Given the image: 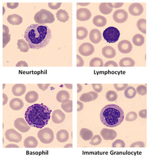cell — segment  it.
<instances>
[{"instance_id": "obj_55", "label": "cell", "mask_w": 151, "mask_h": 158, "mask_svg": "<svg viewBox=\"0 0 151 158\" xmlns=\"http://www.w3.org/2000/svg\"><path fill=\"white\" fill-rule=\"evenodd\" d=\"M8 97L6 94H3V105L5 106V104H7L8 102Z\"/></svg>"}, {"instance_id": "obj_21", "label": "cell", "mask_w": 151, "mask_h": 158, "mask_svg": "<svg viewBox=\"0 0 151 158\" xmlns=\"http://www.w3.org/2000/svg\"><path fill=\"white\" fill-rule=\"evenodd\" d=\"M7 21L10 24L19 25L23 22V18L19 15L13 14L8 16Z\"/></svg>"}, {"instance_id": "obj_53", "label": "cell", "mask_w": 151, "mask_h": 158, "mask_svg": "<svg viewBox=\"0 0 151 158\" xmlns=\"http://www.w3.org/2000/svg\"><path fill=\"white\" fill-rule=\"evenodd\" d=\"M16 67H28V64L27 62L23 60H21L17 63V64H16Z\"/></svg>"}, {"instance_id": "obj_25", "label": "cell", "mask_w": 151, "mask_h": 158, "mask_svg": "<svg viewBox=\"0 0 151 158\" xmlns=\"http://www.w3.org/2000/svg\"><path fill=\"white\" fill-rule=\"evenodd\" d=\"M56 99L58 102L63 103L67 101V100H69V94L68 92L65 90L60 91L57 93Z\"/></svg>"}, {"instance_id": "obj_2", "label": "cell", "mask_w": 151, "mask_h": 158, "mask_svg": "<svg viewBox=\"0 0 151 158\" xmlns=\"http://www.w3.org/2000/svg\"><path fill=\"white\" fill-rule=\"evenodd\" d=\"M51 112L52 110L44 104H35L25 111V120L30 126L42 128L50 120Z\"/></svg>"}, {"instance_id": "obj_41", "label": "cell", "mask_w": 151, "mask_h": 158, "mask_svg": "<svg viewBox=\"0 0 151 158\" xmlns=\"http://www.w3.org/2000/svg\"><path fill=\"white\" fill-rule=\"evenodd\" d=\"M137 93L141 96H145L147 94V87L145 85H140L136 88Z\"/></svg>"}, {"instance_id": "obj_32", "label": "cell", "mask_w": 151, "mask_h": 158, "mask_svg": "<svg viewBox=\"0 0 151 158\" xmlns=\"http://www.w3.org/2000/svg\"><path fill=\"white\" fill-rule=\"evenodd\" d=\"M18 48L20 49V51L22 52H27L29 51L30 46L27 42L25 41L24 40L19 39L17 41Z\"/></svg>"}, {"instance_id": "obj_46", "label": "cell", "mask_w": 151, "mask_h": 158, "mask_svg": "<svg viewBox=\"0 0 151 158\" xmlns=\"http://www.w3.org/2000/svg\"><path fill=\"white\" fill-rule=\"evenodd\" d=\"M92 86L93 89H94V91L96 92L97 93L101 92L103 89V86L101 84H92Z\"/></svg>"}, {"instance_id": "obj_61", "label": "cell", "mask_w": 151, "mask_h": 158, "mask_svg": "<svg viewBox=\"0 0 151 158\" xmlns=\"http://www.w3.org/2000/svg\"><path fill=\"white\" fill-rule=\"evenodd\" d=\"M73 144H68L65 146V148H72Z\"/></svg>"}, {"instance_id": "obj_23", "label": "cell", "mask_w": 151, "mask_h": 158, "mask_svg": "<svg viewBox=\"0 0 151 158\" xmlns=\"http://www.w3.org/2000/svg\"><path fill=\"white\" fill-rule=\"evenodd\" d=\"M80 135L83 140L87 141L91 139L94 136V133L88 128H82L80 131Z\"/></svg>"}, {"instance_id": "obj_36", "label": "cell", "mask_w": 151, "mask_h": 158, "mask_svg": "<svg viewBox=\"0 0 151 158\" xmlns=\"http://www.w3.org/2000/svg\"><path fill=\"white\" fill-rule=\"evenodd\" d=\"M137 27L143 34H146V20L140 19L137 22Z\"/></svg>"}, {"instance_id": "obj_14", "label": "cell", "mask_w": 151, "mask_h": 158, "mask_svg": "<svg viewBox=\"0 0 151 158\" xmlns=\"http://www.w3.org/2000/svg\"><path fill=\"white\" fill-rule=\"evenodd\" d=\"M118 48L121 53L127 54L132 51V45L128 40H123L118 44Z\"/></svg>"}, {"instance_id": "obj_40", "label": "cell", "mask_w": 151, "mask_h": 158, "mask_svg": "<svg viewBox=\"0 0 151 158\" xmlns=\"http://www.w3.org/2000/svg\"><path fill=\"white\" fill-rule=\"evenodd\" d=\"M101 142L102 138L101 136L99 135H95L93 136V137L91 138V141L90 142V144L93 146H97L99 145Z\"/></svg>"}, {"instance_id": "obj_3", "label": "cell", "mask_w": 151, "mask_h": 158, "mask_svg": "<svg viewBox=\"0 0 151 158\" xmlns=\"http://www.w3.org/2000/svg\"><path fill=\"white\" fill-rule=\"evenodd\" d=\"M123 109L116 104H108L103 107L100 113L102 123L109 127L119 126L124 120Z\"/></svg>"}, {"instance_id": "obj_4", "label": "cell", "mask_w": 151, "mask_h": 158, "mask_svg": "<svg viewBox=\"0 0 151 158\" xmlns=\"http://www.w3.org/2000/svg\"><path fill=\"white\" fill-rule=\"evenodd\" d=\"M34 20L39 24H51L55 22V17L52 13L45 10L42 9L37 12L34 15Z\"/></svg>"}, {"instance_id": "obj_50", "label": "cell", "mask_w": 151, "mask_h": 158, "mask_svg": "<svg viewBox=\"0 0 151 158\" xmlns=\"http://www.w3.org/2000/svg\"><path fill=\"white\" fill-rule=\"evenodd\" d=\"M38 87L43 91H45L50 86V84H38Z\"/></svg>"}, {"instance_id": "obj_16", "label": "cell", "mask_w": 151, "mask_h": 158, "mask_svg": "<svg viewBox=\"0 0 151 158\" xmlns=\"http://www.w3.org/2000/svg\"><path fill=\"white\" fill-rule=\"evenodd\" d=\"M89 39L94 44H97L102 40V35L99 30L94 29L90 32Z\"/></svg>"}, {"instance_id": "obj_6", "label": "cell", "mask_w": 151, "mask_h": 158, "mask_svg": "<svg viewBox=\"0 0 151 158\" xmlns=\"http://www.w3.org/2000/svg\"><path fill=\"white\" fill-rule=\"evenodd\" d=\"M37 137L42 143L50 144L54 140V133L51 128H43L38 132Z\"/></svg>"}, {"instance_id": "obj_43", "label": "cell", "mask_w": 151, "mask_h": 158, "mask_svg": "<svg viewBox=\"0 0 151 158\" xmlns=\"http://www.w3.org/2000/svg\"><path fill=\"white\" fill-rule=\"evenodd\" d=\"M125 147V143L121 139H117L112 144V147L113 148H124Z\"/></svg>"}, {"instance_id": "obj_44", "label": "cell", "mask_w": 151, "mask_h": 158, "mask_svg": "<svg viewBox=\"0 0 151 158\" xmlns=\"http://www.w3.org/2000/svg\"><path fill=\"white\" fill-rule=\"evenodd\" d=\"M128 86V84H114V87L118 91H123L125 89H126Z\"/></svg>"}, {"instance_id": "obj_12", "label": "cell", "mask_w": 151, "mask_h": 158, "mask_svg": "<svg viewBox=\"0 0 151 158\" xmlns=\"http://www.w3.org/2000/svg\"><path fill=\"white\" fill-rule=\"evenodd\" d=\"M101 135L104 140L112 141L116 138L117 133L114 130L104 128L101 131Z\"/></svg>"}, {"instance_id": "obj_42", "label": "cell", "mask_w": 151, "mask_h": 158, "mask_svg": "<svg viewBox=\"0 0 151 158\" xmlns=\"http://www.w3.org/2000/svg\"><path fill=\"white\" fill-rule=\"evenodd\" d=\"M137 118V114L135 111H130L126 115L125 120L127 121H134Z\"/></svg>"}, {"instance_id": "obj_27", "label": "cell", "mask_w": 151, "mask_h": 158, "mask_svg": "<svg viewBox=\"0 0 151 158\" xmlns=\"http://www.w3.org/2000/svg\"><path fill=\"white\" fill-rule=\"evenodd\" d=\"M93 23L97 27H103L107 24L106 18L102 15H96L93 18Z\"/></svg>"}, {"instance_id": "obj_22", "label": "cell", "mask_w": 151, "mask_h": 158, "mask_svg": "<svg viewBox=\"0 0 151 158\" xmlns=\"http://www.w3.org/2000/svg\"><path fill=\"white\" fill-rule=\"evenodd\" d=\"M56 137L57 141L61 143H64L69 139V134L65 130H61L57 132Z\"/></svg>"}, {"instance_id": "obj_26", "label": "cell", "mask_w": 151, "mask_h": 158, "mask_svg": "<svg viewBox=\"0 0 151 158\" xmlns=\"http://www.w3.org/2000/svg\"><path fill=\"white\" fill-rule=\"evenodd\" d=\"M10 30L7 26L3 25V47H5L6 45L10 41Z\"/></svg>"}, {"instance_id": "obj_33", "label": "cell", "mask_w": 151, "mask_h": 158, "mask_svg": "<svg viewBox=\"0 0 151 158\" xmlns=\"http://www.w3.org/2000/svg\"><path fill=\"white\" fill-rule=\"evenodd\" d=\"M132 42L136 46H141L144 44L145 37L143 35L137 34L132 37Z\"/></svg>"}, {"instance_id": "obj_45", "label": "cell", "mask_w": 151, "mask_h": 158, "mask_svg": "<svg viewBox=\"0 0 151 158\" xmlns=\"http://www.w3.org/2000/svg\"><path fill=\"white\" fill-rule=\"evenodd\" d=\"M130 147L131 148H144L145 147V144L142 141H137L132 143Z\"/></svg>"}, {"instance_id": "obj_56", "label": "cell", "mask_w": 151, "mask_h": 158, "mask_svg": "<svg viewBox=\"0 0 151 158\" xmlns=\"http://www.w3.org/2000/svg\"><path fill=\"white\" fill-rule=\"evenodd\" d=\"M124 5V3H113V8H118L121 7Z\"/></svg>"}, {"instance_id": "obj_51", "label": "cell", "mask_w": 151, "mask_h": 158, "mask_svg": "<svg viewBox=\"0 0 151 158\" xmlns=\"http://www.w3.org/2000/svg\"><path fill=\"white\" fill-rule=\"evenodd\" d=\"M19 6L18 3H7V6L10 9H15Z\"/></svg>"}, {"instance_id": "obj_1", "label": "cell", "mask_w": 151, "mask_h": 158, "mask_svg": "<svg viewBox=\"0 0 151 158\" xmlns=\"http://www.w3.org/2000/svg\"><path fill=\"white\" fill-rule=\"evenodd\" d=\"M24 36L30 48L40 49L49 44L52 39V32L48 26L32 24L25 30Z\"/></svg>"}, {"instance_id": "obj_5", "label": "cell", "mask_w": 151, "mask_h": 158, "mask_svg": "<svg viewBox=\"0 0 151 158\" xmlns=\"http://www.w3.org/2000/svg\"><path fill=\"white\" fill-rule=\"evenodd\" d=\"M120 32L116 27H109L104 30L103 32V37L108 43H115L119 40Z\"/></svg>"}, {"instance_id": "obj_58", "label": "cell", "mask_w": 151, "mask_h": 158, "mask_svg": "<svg viewBox=\"0 0 151 158\" xmlns=\"http://www.w3.org/2000/svg\"><path fill=\"white\" fill-rule=\"evenodd\" d=\"M77 86H78V90H77V92L78 93H79L80 92L82 91V87L80 84H78L77 85Z\"/></svg>"}, {"instance_id": "obj_19", "label": "cell", "mask_w": 151, "mask_h": 158, "mask_svg": "<svg viewBox=\"0 0 151 158\" xmlns=\"http://www.w3.org/2000/svg\"><path fill=\"white\" fill-rule=\"evenodd\" d=\"M10 108L14 110H19L24 106V103L22 99L15 98L10 101Z\"/></svg>"}, {"instance_id": "obj_30", "label": "cell", "mask_w": 151, "mask_h": 158, "mask_svg": "<svg viewBox=\"0 0 151 158\" xmlns=\"http://www.w3.org/2000/svg\"><path fill=\"white\" fill-rule=\"evenodd\" d=\"M135 65V62L133 59L125 57L121 59L119 62V66L120 67H134Z\"/></svg>"}, {"instance_id": "obj_8", "label": "cell", "mask_w": 151, "mask_h": 158, "mask_svg": "<svg viewBox=\"0 0 151 158\" xmlns=\"http://www.w3.org/2000/svg\"><path fill=\"white\" fill-rule=\"evenodd\" d=\"M128 18V14L124 10H115L113 15V18L117 23H123L125 22Z\"/></svg>"}, {"instance_id": "obj_38", "label": "cell", "mask_w": 151, "mask_h": 158, "mask_svg": "<svg viewBox=\"0 0 151 158\" xmlns=\"http://www.w3.org/2000/svg\"><path fill=\"white\" fill-rule=\"evenodd\" d=\"M80 101L82 102H90L93 101H94V97L92 96L91 94H90V92H87V93H85L82 94V96L80 97Z\"/></svg>"}, {"instance_id": "obj_31", "label": "cell", "mask_w": 151, "mask_h": 158, "mask_svg": "<svg viewBox=\"0 0 151 158\" xmlns=\"http://www.w3.org/2000/svg\"><path fill=\"white\" fill-rule=\"evenodd\" d=\"M88 31L86 28L82 27H77V37L78 40H84L87 37Z\"/></svg>"}, {"instance_id": "obj_39", "label": "cell", "mask_w": 151, "mask_h": 158, "mask_svg": "<svg viewBox=\"0 0 151 158\" xmlns=\"http://www.w3.org/2000/svg\"><path fill=\"white\" fill-rule=\"evenodd\" d=\"M106 98L108 101H115L118 98V94L114 91H109L107 92Z\"/></svg>"}, {"instance_id": "obj_34", "label": "cell", "mask_w": 151, "mask_h": 158, "mask_svg": "<svg viewBox=\"0 0 151 158\" xmlns=\"http://www.w3.org/2000/svg\"><path fill=\"white\" fill-rule=\"evenodd\" d=\"M137 92L135 89L132 86H128L125 90L124 95L128 99L134 98L136 96Z\"/></svg>"}, {"instance_id": "obj_60", "label": "cell", "mask_w": 151, "mask_h": 158, "mask_svg": "<svg viewBox=\"0 0 151 158\" xmlns=\"http://www.w3.org/2000/svg\"><path fill=\"white\" fill-rule=\"evenodd\" d=\"M89 4L90 3H78V5H80L81 6H86Z\"/></svg>"}, {"instance_id": "obj_24", "label": "cell", "mask_w": 151, "mask_h": 158, "mask_svg": "<svg viewBox=\"0 0 151 158\" xmlns=\"http://www.w3.org/2000/svg\"><path fill=\"white\" fill-rule=\"evenodd\" d=\"M24 145L25 148H36L38 145V141L34 137L29 136L25 138Z\"/></svg>"}, {"instance_id": "obj_48", "label": "cell", "mask_w": 151, "mask_h": 158, "mask_svg": "<svg viewBox=\"0 0 151 158\" xmlns=\"http://www.w3.org/2000/svg\"><path fill=\"white\" fill-rule=\"evenodd\" d=\"M77 67H82L84 66V60L82 59V57H80L79 55H77Z\"/></svg>"}, {"instance_id": "obj_28", "label": "cell", "mask_w": 151, "mask_h": 158, "mask_svg": "<svg viewBox=\"0 0 151 158\" xmlns=\"http://www.w3.org/2000/svg\"><path fill=\"white\" fill-rule=\"evenodd\" d=\"M25 101L29 103H33L37 101L39 99V94L34 91L27 92L25 97Z\"/></svg>"}, {"instance_id": "obj_47", "label": "cell", "mask_w": 151, "mask_h": 158, "mask_svg": "<svg viewBox=\"0 0 151 158\" xmlns=\"http://www.w3.org/2000/svg\"><path fill=\"white\" fill-rule=\"evenodd\" d=\"M61 3H48V7L52 10H58L61 6Z\"/></svg>"}, {"instance_id": "obj_37", "label": "cell", "mask_w": 151, "mask_h": 158, "mask_svg": "<svg viewBox=\"0 0 151 158\" xmlns=\"http://www.w3.org/2000/svg\"><path fill=\"white\" fill-rule=\"evenodd\" d=\"M104 66L103 64V62L102 60V59L96 57L91 60V61L90 62V67H103Z\"/></svg>"}, {"instance_id": "obj_20", "label": "cell", "mask_w": 151, "mask_h": 158, "mask_svg": "<svg viewBox=\"0 0 151 158\" xmlns=\"http://www.w3.org/2000/svg\"><path fill=\"white\" fill-rule=\"evenodd\" d=\"M113 5L111 3H101L99 5V11L103 15H109L113 10Z\"/></svg>"}, {"instance_id": "obj_9", "label": "cell", "mask_w": 151, "mask_h": 158, "mask_svg": "<svg viewBox=\"0 0 151 158\" xmlns=\"http://www.w3.org/2000/svg\"><path fill=\"white\" fill-rule=\"evenodd\" d=\"M94 48L92 44L86 42L81 44L79 47V53L84 56H89L94 53Z\"/></svg>"}, {"instance_id": "obj_59", "label": "cell", "mask_w": 151, "mask_h": 158, "mask_svg": "<svg viewBox=\"0 0 151 158\" xmlns=\"http://www.w3.org/2000/svg\"><path fill=\"white\" fill-rule=\"evenodd\" d=\"M65 86L66 87L67 89H73V85L72 84H65Z\"/></svg>"}, {"instance_id": "obj_11", "label": "cell", "mask_w": 151, "mask_h": 158, "mask_svg": "<svg viewBox=\"0 0 151 158\" xmlns=\"http://www.w3.org/2000/svg\"><path fill=\"white\" fill-rule=\"evenodd\" d=\"M91 17V12L87 8H80L77 10V19L80 21L84 22L90 19Z\"/></svg>"}, {"instance_id": "obj_15", "label": "cell", "mask_w": 151, "mask_h": 158, "mask_svg": "<svg viewBox=\"0 0 151 158\" xmlns=\"http://www.w3.org/2000/svg\"><path fill=\"white\" fill-rule=\"evenodd\" d=\"M65 115L60 109L55 110L53 112L52 115V120L54 123H61L65 121Z\"/></svg>"}, {"instance_id": "obj_17", "label": "cell", "mask_w": 151, "mask_h": 158, "mask_svg": "<svg viewBox=\"0 0 151 158\" xmlns=\"http://www.w3.org/2000/svg\"><path fill=\"white\" fill-rule=\"evenodd\" d=\"M12 91L15 96H21L25 94L26 86L24 84H15L13 86Z\"/></svg>"}, {"instance_id": "obj_7", "label": "cell", "mask_w": 151, "mask_h": 158, "mask_svg": "<svg viewBox=\"0 0 151 158\" xmlns=\"http://www.w3.org/2000/svg\"><path fill=\"white\" fill-rule=\"evenodd\" d=\"M5 137L8 141L15 143L20 142L22 139V135L13 128L8 129L6 131Z\"/></svg>"}, {"instance_id": "obj_54", "label": "cell", "mask_w": 151, "mask_h": 158, "mask_svg": "<svg viewBox=\"0 0 151 158\" xmlns=\"http://www.w3.org/2000/svg\"><path fill=\"white\" fill-rule=\"evenodd\" d=\"M77 103H78V109H77V111H82V109L84 108V104L82 103V102L80 101H78Z\"/></svg>"}, {"instance_id": "obj_57", "label": "cell", "mask_w": 151, "mask_h": 158, "mask_svg": "<svg viewBox=\"0 0 151 158\" xmlns=\"http://www.w3.org/2000/svg\"><path fill=\"white\" fill-rule=\"evenodd\" d=\"M6 148H19V146L17 145H15L14 144H8L7 146H6Z\"/></svg>"}, {"instance_id": "obj_29", "label": "cell", "mask_w": 151, "mask_h": 158, "mask_svg": "<svg viewBox=\"0 0 151 158\" xmlns=\"http://www.w3.org/2000/svg\"><path fill=\"white\" fill-rule=\"evenodd\" d=\"M56 17L58 20L63 23L66 22L69 19L68 13L66 10H60L57 11Z\"/></svg>"}, {"instance_id": "obj_18", "label": "cell", "mask_w": 151, "mask_h": 158, "mask_svg": "<svg viewBox=\"0 0 151 158\" xmlns=\"http://www.w3.org/2000/svg\"><path fill=\"white\" fill-rule=\"evenodd\" d=\"M102 53L107 58H113L116 56V51L113 47L107 46L102 49Z\"/></svg>"}, {"instance_id": "obj_49", "label": "cell", "mask_w": 151, "mask_h": 158, "mask_svg": "<svg viewBox=\"0 0 151 158\" xmlns=\"http://www.w3.org/2000/svg\"><path fill=\"white\" fill-rule=\"evenodd\" d=\"M118 65L116 62L113 61V60L108 61L104 64V67H118Z\"/></svg>"}, {"instance_id": "obj_10", "label": "cell", "mask_w": 151, "mask_h": 158, "mask_svg": "<svg viewBox=\"0 0 151 158\" xmlns=\"http://www.w3.org/2000/svg\"><path fill=\"white\" fill-rule=\"evenodd\" d=\"M14 125L18 130L22 132L23 133L27 132L30 129V127L27 123V121H25L22 118H17L15 121Z\"/></svg>"}, {"instance_id": "obj_35", "label": "cell", "mask_w": 151, "mask_h": 158, "mask_svg": "<svg viewBox=\"0 0 151 158\" xmlns=\"http://www.w3.org/2000/svg\"><path fill=\"white\" fill-rule=\"evenodd\" d=\"M61 108L65 112L71 113L73 111V102H72V101L67 100V101L62 103Z\"/></svg>"}, {"instance_id": "obj_52", "label": "cell", "mask_w": 151, "mask_h": 158, "mask_svg": "<svg viewBox=\"0 0 151 158\" xmlns=\"http://www.w3.org/2000/svg\"><path fill=\"white\" fill-rule=\"evenodd\" d=\"M139 115L141 118H147V109H143L140 110L139 112Z\"/></svg>"}, {"instance_id": "obj_13", "label": "cell", "mask_w": 151, "mask_h": 158, "mask_svg": "<svg viewBox=\"0 0 151 158\" xmlns=\"http://www.w3.org/2000/svg\"><path fill=\"white\" fill-rule=\"evenodd\" d=\"M129 11L132 15L139 16L144 12V7L139 3H134L129 6Z\"/></svg>"}]
</instances>
